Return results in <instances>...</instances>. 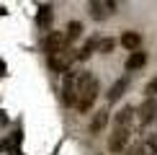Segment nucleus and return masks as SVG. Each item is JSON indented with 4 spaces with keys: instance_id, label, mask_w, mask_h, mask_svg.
<instances>
[{
    "instance_id": "0eeeda50",
    "label": "nucleus",
    "mask_w": 157,
    "mask_h": 155,
    "mask_svg": "<svg viewBox=\"0 0 157 155\" xmlns=\"http://www.w3.org/2000/svg\"><path fill=\"white\" fill-rule=\"evenodd\" d=\"M134 106H124V109H119L116 111V116H113V129H121V127H129L132 129V121H134Z\"/></svg>"
},
{
    "instance_id": "f03ea898",
    "label": "nucleus",
    "mask_w": 157,
    "mask_h": 155,
    "mask_svg": "<svg viewBox=\"0 0 157 155\" xmlns=\"http://www.w3.org/2000/svg\"><path fill=\"white\" fill-rule=\"evenodd\" d=\"M80 83H82V73H64V80H62V101L64 106H77V96H80Z\"/></svg>"
},
{
    "instance_id": "1a4fd4ad",
    "label": "nucleus",
    "mask_w": 157,
    "mask_h": 155,
    "mask_svg": "<svg viewBox=\"0 0 157 155\" xmlns=\"http://www.w3.org/2000/svg\"><path fill=\"white\" fill-rule=\"evenodd\" d=\"M121 44H124L126 52H139L142 49V34H136V31H124Z\"/></svg>"
},
{
    "instance_id": "4468645a",
    "label": "nucleus",
    "mask_w": 157,
    "mask_h": 155,
    "mask_svg": "<svg viewBox=\"0 0 157 155\" xmlns=\"http://www.w3.org/2000/svg\"><path fill=\"white\" fill-rule=\"evenodd\" d=\"M80 34H82V23H80V21H70V23H67V31H64L67 42H75Z\"/></svg>"
},
{
    "instance_id": "9b49d317",
    "label": "nucleus",
    "mask_w": 157,
    "mask_h": 155,
    "mask_svg": "<svg viewBox=\"0 0 157 155\" xmlns=\"http://www.w3.org/2000/svg\"><path fill=\"white\" fill-rule=\"evenodd\" d=\"M147 65V52H132V54H129V60H126V70L129 73H134V70H142Z\"/></svg>"
},
{
    "instance_id": "20e7f679",
    "label": "nucleus",
    "mask_w": 157,
    "mask_h": 155,
    "mask_svg": "<svg viewBox=\"0 0 157 155\" xmlns=\"http://www.w3.org/2000/svg\"><path fill=\"white\" fill-rule=\"evenodd\" d=\"M129 140H132V129H129V127L113 129L111 137H108V150H111V153H126Z\"/></svg>"
},
{
    "instance_id": "6e6552de",
    "label": "nucleus",
    "mask_w": 157,
    "mask_h": 155,
    "mask_svg": "<svg viewBox=\"0 0 157 155\" xmlns=\"http://www.w3.org/2000/svg\"><path fill=\"white\" fill-rule=\"evenodd\" d=\"M116 3L113 0H108V3H98V0H93L90 3V16L95 18V21H101V18H106V13H113Z\"/></svg>"
},
{
    "instance_id": "39448f33",
    "label": "nucleus",
    "mask_w": 157,
    "mask_h": 155,
    "mask_svg": "<svg viewBox=\"0 0 157 155\" xmlns=\"http://www.w3.org/2000/svg\"><path fill=\"white\" fill-rule=\"evenodd\" d=\"M75 60V54H70V49L67 52H62V54H54V57H49V67L54 70V73H70V62Z\"/></svg>"
},
{
    "instance_id": "a211bd4d",
    "label": "nucleus",
    "mask_w": 157,
    "mask_h": 155,
    "mask_svg": "<svg viewBox=\"0 0 157 155\" xmlns=\"http://www.w3.org/2000/svg\"><path fill=\"white\" fill-rule=\"evenodd\" d=\"M126 155H142V142H136L134 147H129V150H126Z\"/></svg>"
},
{
    "instance_id": "ddd939ff",
    "label": "nucleus",
    "mask_w": 157,
    "mask_h": 155,
    "mask_svg": "<svg viewBox=\"0 0 157 155\" xmlns=\"http://www.w3.org/2000/svg\"><path fill=\"white\" fill-rule=\"evenodd\" d=\"M142 155H157V134H147L142 140Z\"/></svg>"
},
{
    "instance_id": "f257e3e1",
    "label": "nucleus",
    "mask_w": 157,
    "mask_h": 155,
    "mask_svg": "<svg viewBox=\"0 0 157 155\" xmlns=\"http://www.w3.org/2000/svg\"><path fill=\"white\" fill-rule=\"evenodd\" d=\"M98 90H101V85H98V78L93 73H82V83H80V96H77V111L85 114L93 109V103L98 98Z\"/></svg>"
},
{
    "instance_id": "f3484780",
    "label": "nucleus",
    "mask_w": 157,
    "mask_h": 155,
    "mask_svg": "<svg viewBox=\"0 0 157 155\" xmlns=\"http://www.w3.org/2000/svg\"><path fill=\"white\" fill-rule=\"evenodd\" d=\"M144 96H147V98H155V96H157V78H152V80L147 83V88H144Z\"/></svg>"
},
{
    "instance_id": "423d86ee",
    "label": "nucleus",
    "mask_w": 157,
    "mask_h": 155,
    "mask_svg": "<svg viewBox=\"0 0 157 155\" xmlns=\"http://www.w3.org/2000/svg\"><path fill=\"white\" fill-rule=\"evenodd\" d=\"M155 119H157V98H144V103L139 106V121L147 127Z\"/></svg>"
},
{
    "instance_id": "2eb2a0df",
    "label": "nucleus",
    "mask_w": 157,
    "mask_h": 155,
    "mask_svg": "<svg viewBox=\"0 0 157 155\" xmlns=\"http://www.w3.org/2000/svg\"><path fill=\"white\" fill-rule=\"evenodd\" d=\"M49 21H52V5H41L39 8V23L49 26Z\"/></svg>"
},
{
    "instance_id": "9d476101",
    "label": "nucleus",
    "mask_w": 157,
    "mask_h": 155,
    "mask_svg": "<svg viewBox=\"0 0 157 155\" xmlns=\"http://www.w3.org/2000/svg\"><path fill=\"white\" fill-rule=\"evenodd\" d=\"M106 124H108V111L101 109V111L90 119V134H101L103 129H106Z\"/></svg>"
},
{
    "instance_id": "dca6fc26",
    "label": "nucleus",
    "mask_w": 157,
    "mask_h": 155,
    "mask_svg": "<svg viewBox=\"0 0 157 155\" xmlns=\"http://www.w3.org/2000/svg\"><path fill=\"white\" fill-rule=\"evenodd\" d=\"M113 47H116L113 39H101V42H98V52H103V54H108Z\"/></svg>"
},
{
    "instance_id": "7ed1b4c3",
    "label": "nucleus",
    "mask_w": 157,
    "mask_h": 155,
    "mask_svg": "<svg viewBox=\"0 0 157 155\" xmlns=\"http://www.w3.org/2000/svg\"><path fill=\"white\" fill-rule=\"evenodd\" d=\"M67 36H64V31H49L47 36H44V52H47L49 57L54 54H62V52H67Z\"/></svg>"
},
{
    "instance_id": "f8f14e48",
    "label": "nucleus",
    "mask_w": 157,
    "mask_h": 155,
    "mask_svg": "<svg viewBox=\"0 0 157 155\" xmlns=\"http://www.w3.org/2000/svg\"><path fill=\"white\" fill-rule=\"evenodd\" d=\"M126 88H129V80H126V78H119V80L111 85V90H108V101H111V103H116L124 93H126Z\"/></svg>"
}]
</instances>
